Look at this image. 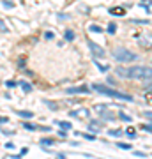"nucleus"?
Returning a JSON list of instances; mask_svg holds the SVG:
<instances>
[{
	"instance_id": "obj_1",
	"label": "nucleus",
	"mask_w": 152,
	"mask_h": 159,
	"mask_svg": "<svg viewBox=\"0 0 152 159\" xmlns=\"http://www.w3.org/2000/svg\"><path fill=\"white\" fill-rule=\"evenodd\" d=\"M112 57L115 58L117 62L127 64V62H135L136 58H138V55H136V53H133L131 50H127V48L117 46V48H113V51H112Z\"/></svg>"
},
{
	"instance_id": "obj_2",
	"label": "nucleus",
	"mask_w": 152,
	"mask_h": 159,
	"mask_svg": "<svg viewBox=\"0 0 152 159\" xmlns=\"http://www.w3.org/2000/svg\"><path fill=\"white\" fill-rule=\"evenodd\" d=\"M92 89L99 94H104V96H110V97H115V99H122V101H133V96L129 94H124V92H118V90H113V89H106V87L99 85V83H94Z\"/></svg>"
},
{
	"instance_id": "obj_3",
	"label": "nucleus",
	"mask_w": 152,
	"mask_h": 159,
	"mask_svg": "<svg viewBox=\"0 0 152 159\" xmlns=\"http://www.w3.org/2000/svg\"><path fill=\"white\" fill-rule=\"evenodd\" d=\"M152 76V67L147 66H135L127 69V78L131 80H147Z\"/></svg>"
},
{
	"instance_id": "obj_4",
	"label": "nucleus",
	"mask_w": 152,
	"mask_h": 159,
	"mask_svg": "<svg viewBox=\"0 0 152 159\" xmlns=\"http://www.w3.org/2000/svg\"><path fill=\"white\" fill-rule=\"evenodd\" d=\"M87 44H89V50L94 53V58H101V57H104V55H106V51L103 50L99 44H96L94 41H89Z\"/></svg>"
},
{
	"instance_id": "obj_5",
	"label": "nucleus",
	"mask_w": 152,
	"mask_h": 159,
	"mask_svg": "<svg viewBox=\"0 0 152 159\" xmlns=\"http://www.w3.org/2000/svg\"><path fill=\"white\" fill-rule=\"evenodd\" d=\"M135 37L140 41V44L143 46V48H152V34H143V35L135 34Z\"/></svg>"
},
{
	"instance_id": "obj_6",
	"label": "nucleus",
	"mask_w": 152,
	"mask_h": 159,
	"mask_svg": "<svg viewBox=\"0 0 152 159\" xmlns=\"http://www.w3.org/2000/svg\"><path fill=\"white\" fill-rule=\"evenodd\" d=\"M90 92V89L89 87H85V85H81V87H69V89H66V94H89Z\"/></svg>"
},
{
	"instance_id": "obj_7",
	"label": "nucleus",
	"mask_w": 152,
	"mask_h": 159,
	"mask_svg": "<svg viewBox=\"0 0 152 159\" xmlns=\"http://www.w3.org/2000/svg\"><path fill=\"white\" fill-rule=\"evenodd\" d=\"M89 110L87 108H78V110H73V111H71V117H74V119H87V117H89Z\"/></svg>"
},
{
	"instance_id": "obj_8",
	"label": "nucleus",
	"mask_w": 152,
	"mask_h": 159,
	"mask_svg": "<svg viewBox=\"0 0 152 159\" xmlns=\"http://www.w3.org/2000/svg\"><path fill=\"white\" fill-rule=\"evenodd\" d=\"M110 14H113V16H124L126 9H122V7H112L110 9Z\"/></svg>"
},
{
	"instance_id": "obj_9",
	"label": "nucleus",
	"mask_w": 152,
	"mask_h": 159,
	"mask_svg": "<svg viewBox=\"0 0 152 159\" xmlns=\"http://www.w3.org/2000/svg\"><path fill=\"white\" fill-rule=\"evenodd\" d=\"M115 73H117L118 78H127V69L126 67H117L115 69Z\"/></svg>"
},
{
	"instance_id": "obj_10",
	"label": "nucleus",
	"mask_w": 152,
	"mask_h": 159,
	"mask_svg": "<svg viewBox=\"0 0 152 159\" xmlns=\"http://www.w3.org/2000/svg\"><path fill=\"white\" fill-rule=\"evenodd\" d=\"M89 129L92 131L94 134H97V133L101 131V127H99V124H97V122H90V124H89Z\"/></svg>"
},
{
	"instance_id": "obj_11",
	"label": "nucleus",
	"mask_w": 152,
	"mask_h": 159,
	"mask_svg": "<svg viewBox=\"0 0 152 159\" xmlns=\"http://www.w3.org/2000/svg\"><path fill=\"white\" fill-rule=\"evenodd\" d=\"M76 136H83L85 140H89V142H94V140H96V134H81L80 131H76Z\"/></svg>"
},
{
	"instance_id": "obj_12",
	"label": "nucleus",
	"mask_w": 152,
	"mask_h": 159,
	"mask_svg": "<svg viewBox=\"0 0 152 159\" xmlns=\"http://www.w3.org/2000/svg\"><path fill=\"white\" fill-rule=\"evenodd\" d=\"M94 64H96V67L99 69L101 73H106L108 69H110V66H103V64H99V62H97V60H94Z\"/></svg>"
},
{
	"instance_id": "obj_13",
	"label": "nucleus",
	"mask_w": 152,
	"mask_h": 159,
	"mask_svg": "<svg viewBox=\"0 0 152 159\" xmlns=\"http://www.w3.org/2000/svg\"><path fill=\"white\" fill-rule=\"evenodd\" d=\"M18 115H20L21 119H32V117H34L32 111H18Z\"/></svg>"
},
{
	"instance_id": "obj_14",
	"label": "nucleus",
	"mask_w": 152,
	"mask_h": 159,
	"mask_svg": "<svg viewBox=\"0 0 152 159\" xmlns=\"http://www.w3.org/2000/svg\"><path fill=\"white\" fill-rule=\"evenodd\" d=\"M89 30H90V32H96V34H101V32H103V29L99 27V25H90Z\"/></svg>"
},
{
	"instance_id": "obj_15",
	"label": "nucleus",
	"mask_w": 152,
	"mask_h": 159,
	"mask_svg": "<svg viewBox=\"0 0 152 159\" xmlns=\"http://www.w3.org/2000/svg\"><path fill=\"white\" fill-rule=\"evenodd\" d=\"M20 87H21L25 92H30V90H32V85H30V83H27V81H21V83H20Z\"/></svg>"
},
{
	"instance_id": "obj_16",
	"label": "nucleus",
	"mask_w": 152,
	"mask_h": 159,
	"mask_svg": "<svg viewBox=\"0 0 152 159\" xmlns=\"http://www.w3.org/2000/svg\"><path fill=\"white\" fill-rule=\"evenodd\" d=\"M118 119H120V120H124V122H131V120H133V119L129 117V115H126L124 111H120V113H118Z\"/></svg>"
},
{
	"instance_id": "obj_17",
	"label": "nucleus",
	"mask_w": 152,
	"mask_h": 159,
	"mask_svg": "<svg viewBox=\"0 0 152 159\" xmlns=\"http://www.w3.org/2000/svg\"><path fill=\"white\" fill-rule=\"evenodd\" d=\"M108 134L110 136H120L122 134V129H112V131H108Z\"/></svg>"
},
{
	"instance_id": "obj_18",
	"label": "nucleus",
	"mask_w": 152,
	"mask_h": 159,
	"mask_svg": "<svg viewBox=\"0 0 152 159\" xmlns=\"http://www.w3.org/2000/svg\"><path fill=\"white\" fill-rule=\"evenodd\" d=\"M0 32H9V27L6 25L4 20H0Z\"/></svg>"
},
{
	"instance_id": "obj_19",
	"label": "nucleus",
	"mask_w": 152,
	"mask_h": 159,
	"mask_svg": "<svg viewBox=\"0 0 152 159\" xmlns=\"http://www.w3.org/2000/svg\"><path fill=\"white\" fill-rule=\"evenodd\" d=\"M106 30H108V34H115V30H117V25H115V23H110Z\"/></svg>"
},
{
	"instance_id": "obj_20",
	"label": "nucleus",
	"mask_w": 152,
	"mask_h": 159,
	"mask_svg": "<svg viewBox=\"0 0 152 159\" xmlns=\"http://www.w3.org/2000/svg\"><path fill=\"white\" fill-rule=\"evenodd\" d=\"M41 143H43V145H44V147H50V145H53V140H50V138H44V140H41Z\"/></svg>"
},
{
	"instance_id": "obj_21",
	"label": "nucleus",
	"mask_w": 152,
	"mask_h": 159,
	"mask_svg": "<svg viewBox=\"0 0 152 159\" xmlns=\"http://www.w3.org/2000/svg\"><path fill=\"white\" fill-rule=\"evenodd\" d=\"M66 39H67V41H73L74 39V32H73V30H66Z\"/></svg>"
},
{
	"instance_id": "obj_22",
	"label": "nucleus",
	"mask_w": 152,
	"mask_h": 159,
	"mask_svg": "<svg viewBox=\"0 0 152 159\" xmlns=\"http://www.w3.org/2000/svg\"><path fill=\"white\" fill-rule=\"evenodd\" d=\"M131 23H136V25H147L149 20H131Z\"/></svg>"
},
{
	"instance_id": "obj_23",
	"label": "nucleus",
	"mask_w": 152,
	"mask_h": 159,
	"mask_svg": "<svg viewBox=\"0 0 152 159\" xmlns=\"http://www.w3.org/2000/svg\"><path fill=\"white\" fill-rule=\"evenodd\" d=\"M143 81H145V89H150L152 90V76L150 78H147V80H143Z\"/></svg>"
},
{
	"instance_id": "obj_24",
	"label": "nucleus",
	"mask_w": 152,
	"mask_h": 159,
	"mask_svg": "<svg viewBox=\"0 0 152 159\" xmlns=\"http://www.w3.org/2000/svg\"><path fill=\"white\" fill-rule=\"evenodd\" d=\"M117 147L118 148H124V150H129L131 145H129V143H117Z\"/></svg>"
},
{
	"instance_id": "obj_25",
	"label": "nucleus",
	"mask_w": 152,
	"mask_h": 159,
	"mask_svg": "<svg viewBox=\"0 0 152 159\" xmlns=\"http://www.w3.org/2000/svg\"><path fill=\"white\" fill-rule=\"evenodd\" d=\"M69 18H71V16H69L67 12H66V14H64V12H60V14H58V20H60V21H64V20H69Z\"/></svg>"
},
{
	"instance_id": "obj_26",
	"label": "nucleus",
	"mask_w": 152,
	"mask_h": 159,
	"mask_svg": "<svg viewBox=\"0 0 152 159\" xmlns=\"http://www.w3.org/2000/svg\"><path fill=\"white\" fill-rule=\"evenodd\" d=\"M23 129H28V131H35V125H32V124H23Z\"/></svg>"
},
{
	"instance_id": "obj_27",
	"label": "nucleus",
	"mask_w": 152,
	"mask_h": 159,
	"mask_svg": "<svg viewBox=\"0 0 152 159\" xmlns=\"http://www.w3.org/2000/svg\"><path fill=\"white\" fill-rule=\"evenodd\" d=\"M141 129L147 131V133H152V124H145V125H141Z\"/></svg>"
},
{
	"instance_id": "obj_28",
	"label": "nucleus",
	"mask_w": 152,
	"mask_h": 159,
	"mask_svg": "<svg viewBox=\"0 0 152 159\" xmlns=\"http://www.w3.org/2000/svg\"><path fill=\"white\" fill-rule=\"evenodd\" d=\"M58 124L62 125L64 129H71V122H58Z\"/></svg>"
},
{
	"instance_id": "obj_29",
	"label": "nucleus",
	"mask_w": 152,
	"mask_h": 159,
	"mask_svg": "<svg viewBox=\"0 0 152 159\" xmlns=\"http://www.w3.org/2000/svg\"><path fill=\"white\" fill-rule=\"evenodd\" d=\"M127 136H129V138H136V131L135 129H129V131H127Z\"/></svg>"
},
{
	"instance_id": "obj_30",
	"label": "nucleus",
	"mask_w": 152,
	"mask_h": 159,
	"mask_svg": "<svg viewBox=\"0 0 152 159\" xmlns=\"http://www.w3.org/2000/svg\"><path fill=\"white\" fill-rule=\"evenodd\" d=\"M2 6H4V7H9V9H11L14 4H12V2H7V0H4V2H2Z\"/></svg>"
},
{
	"instance_id": "obj_31",
	"label": "nucleus",
	"mask_w": 152,
	"mask_h": 159,
	"mask_svg": "<svg viewBox=\"0 0 152 159\" xmlns=\"http://www.w3.org/2000/svg\"><path fill=\"white\" fill-rule=\"evenodd\" d=\"M143 117H145V119H149L152 122V111H145V113H143Z\"/></svg>"
},
{
	"instance_id": "obj_32",
	"label": "nucleus",
	"mask_w": 152,
	"mask_h": 159,
	"mask_svg": "<svg viewBox=\"0 0 152 159\" xmlns=\"http://www.w3.org/2000/svg\"><path fill=\"white\" fill-rule=\"evenodd\" d=\"M46 106H50V108H53V110L57 108V104H55V102H50V101H46Z\"/></svg>"
},
{
	"instance_id": "obj_33",
	"label": "nucleus",
	"mask_w": 152,
	"mask_h": 159,
	"mask_svg": "<svg viewBox=\"0 0 152 159\" xmlns=\"http://www.w3.org/2000/svg\"><path fill=\"white\" fill-rule=\"evenodd\" d=\"M44 37H46V39H53V32H46Z\"/></svg>"
},
{
	"instance_id": "obj_34",
	"label": "nucleus",
	"mask_w": 152,
	"mask_h": 159,
	"mask_svg": "<svg viewBox=\"0 0 152 159\" xmlns=\"http://www.w3.org/2000/svg\"><path fill=\"white\" fill-rule=\"evenodd\" d=\"M58 136H62V138H66V136H67V133H66V131H58Z\"/></svg>"
},
{
	"instance_id": "obj_35",
	"label": "nucleus",
	"mask_w": 152,
	"mask_h": 159,
	"mask_svg": "<svg viewBox=\"0 0 152 159\" xmlns=\"http://www.w3.org/2000/svg\"><path fill=\"white\" fill-rule=\"evenodd\" d=\"M6 85H7V87H9V89H12V87H14V85H16V83H14V81H7V83H6Z\"/></svg>"
},
{
	"instance_id": "obj_36",
	"label": "nucleus",
	"mask_w": 152,
	"mask_h": 159,
	"mask_svg": "<svg viewBox=\"0 0 152 159\" xmlns=\"http://www.w3.org/2000/svg\"><path fill=\"white\" fill-rule=\"evenodd\" d=\"M28 152V148H21V152H20V156H21V157H23V156H25V154H27Z\"/></svg>"
},
{
	"instance_id": "obj_37",
	"label": "nucleus",
	"mask_w": 152,
	"mask_h": 159,
	"mask_svg": "<svg viewBox=\"0 0 152 159\" xmlns=\"http://www.w3.org/2000/svg\"><path fill=\"white\" fill-rule=\"evenodd\" d=\"M18 64H20V66H25V57L20 58V62H18Z\"/></svg>"
},
{
	"instance_id": "obj_38",
	"label": "nucleus",
	"mask_w": 152,
	"mask_h": 159,
	"mask_svg": "<svg viewBox=\"0 0 152 159\" xmlns=\"http://www.w3.org/2000/svg\"><path fill=\"white\" fill-rule=\"evenodd\" d=\"M4 122H7V117H0V124H4Z\"/></svg>"
},
{
	"instance_id": "obj_39",
	"label": "nucleus",
	"mask_w": 152,
	"mask_h": 159,
	"mask_svg": "<svg viewBox=\"0 0 152 159\" xmlns=\"http://www.w3.org/2000/svg\"><path fill=\"white\" fill-rule=\"evenodd\" d=\"M143 2H150V4H152V0H143Z\"/></svg>"
}]
</instances>
